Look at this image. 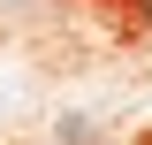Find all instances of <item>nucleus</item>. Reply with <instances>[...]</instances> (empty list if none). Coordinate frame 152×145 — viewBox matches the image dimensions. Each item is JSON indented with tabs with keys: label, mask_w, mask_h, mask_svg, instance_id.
<instances>
[{
	"label": "nucleus",
	"mask_w": 152,
	"mask_h": 145,
	"mask_svg": "<svg viewBox=\"0 0 152 145\" xmlns=\"http://www.w3.org/2000/svg\"><path fill=\"white\" fill-rule=\"evenodd\" d=\"M15 8H31V0H0V16H15Z\"/></svg>",
	"instance_id": "obj_1"
}]
</instances>
